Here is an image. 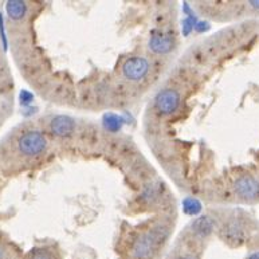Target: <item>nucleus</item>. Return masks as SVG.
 Here are the masks:
<instances>
[{
  "label": "nucleus",
  "mask_w": 259,
  "mask_h": 259,
  "mask_svg": "<svg viewBox=\"0 0 259 259\" xmlns=\"http://www.w3.org/2000/svg\"><path fill=\"white\" fill-rule=\"evenodd\" d=\"M194 30H196L197 32L208 31V30H209V23H208V22H196Z\"/></svg>",
  "instance_id": "obj_16"
},
{
  "label": "nucleus",
  "mask_w": 259,
  "mask_h": 259,
  "mask_svg": "<svg viewBox=\"0 0 259 259\" xmlns=\"http://www.w3.org/2000/svg\"><path fill=\"white\" fill-rule=\"evenodd\" d=\"M6 11L8 16L14 20L23 19L27 12V4L22 2V0H10L6 4Z\"/></svg>",
  "instance_id": "obj_10"
},
{
  "label": "nucleus",
  "mask_w": 259,
  "mask_h": 259,
  "mask_svg": "<svg viewBox=\"0 0 259 259\" xmlns=\"http://www.w3.org/2000/svg\"><path fill=\"white\" fill-rule=\"evenodd\" d=\"M222 236H223V239L227 240L228 243L240 244L244 239L243 228L238 222H227L222 228Z\"/></svg>",
  "instance_id": "obj_7"
},
{
  "label": "nucleus",
  "mask_w": 259,
  "mask_h": 259,
  "mask_svg": "<svg viewBox=\"0 0 259 259\" xmlns=\"http://www.w3.org/2000/svg\"><path fill=\"white\" fill-rule=\"evenodd\" d=\"M50 129L55 136L65 137V136L73 133L74 129H75V122L69 116H57L51 121Z\"/></svg>",
  "instance_id": "obj_6"
},
{
  "label": "nucleus",
  "mask_w": 259,
  "mask_h": 259,
  "mask_svg": "<svg viewBox=\"0 0 259 259\" xmlns=\"http://www.w3.org/2000/svg\"><path fill=\"white\" fill-rule=\"evenodd\" d=\"M213 228H215V223L209 217H199L196 218L192 225H191V231L195 236L204 239L207 236L212 234Z\"/></svg>",
  "instance_id": "obj_8"
},
{
  "label": "nucleus",
  "mask_w": 259,
  "mask_h": 259,
  "mask_svg": "<svg viewBox=\"0 0 259 259\" xmlns=\"http://www.w3.org/2000/svg\"><path fill=\"white\" fill-rule=\"evenodd\" d=\"M248 3H250V6H251L252 8H255V10L259 11V0H252V2H248Z\"/></svg>",
  "instance_id": "obj_18"
},
{
  "label": "nucleus",
  "mask_w": 259,
  "mask_h": 259,
  "mask_svg": "<svg viewBox=\"0 0 259 259\" xmlns=\"http://www.w3.org/2000/svg\"><path fill=\"white\" fill-rule=\"evenodd\" d=\"M0 38H2V43H3V49L7 50V36H6V31H4V22L2 12H0Z\"/></svg>",
  "instance_id": "obj_15"
},
{
  "label": "nucleus",
  "mask_w": 259,
  "mask_h": 259,
  "mask_svg": "<svg viewBox=\"0 0 259 259\" xmlns=\"http://www.w3.org/2000/svg\"><path fill=\"white\" fill-rule=\"evenodd\" d=\"M168 235V231L165 227H156L152 228L151 231L140 236L136 240L133 246V254L137 259H148L152 256V252L157 247V244L164 240V238Z\"/></svg>",
  "instance_id": "obj_1"
},
{
  "label": "nucleus",
  "mask_w": 259,
  "mask_h": 259,
  "mask_svg": "<svg viewBox=\"0 0 259 259\" xmlns=\"http://www.w3.org/2000/svg\"><path fill=\"white\" fill-rule=\"evenodd\" d=\"M196 16L195 15H190V16H186L182 22V32L184 36H188L191 32L194 31L195 28V24H196Z\"/></svg>",
  "instance_id": "obj_13"
},
{
  "label": "nucleus",
  "mask_w": 259,
  "mask_h": 259,
  "mask_svg": "<svg viewBox=\"0 0 259 259\" xmlns=\"http://www.w3.org/2000/svg\"><path fill=\"white\" fill-rule=\"evenodd\" d=\"M19 149L26 156L40 155L47 147L46 137L38 131L26 132L19 139Z\"/></svg>",
  "instance_id": "obj_2"
},
{
  "label": "nucleus",
  "mask_w": 259,
  "mask_h": 259,
  "mask_svg": "<svg viewBox=\"0 0 259 259\" xmlns=\"http://www.w3.org/2000/svg\"><path fill=\"white\" fill-rule=\"evenodd\" d=\"M178 259H196L194 255H186V256H180Z\"/></svg>",
  "instance_id": "obj_20"
},
{
  "label": "nucleus",
  "mask_w": 259,
  "mask_h": 259,
  "mask_svg": "<svg viewBox=\"0 0 259 259\" xmlns=\"http://www.w3.org/2000/svg\"><path fill=\"white\" fill-rule=\"evenodd\" d=\"M32 101H34V94L31 92L23 89L19 93V102L22 106H28L30 104H32Z\"/></svg>",
  "instance_id": "obj_14"
},
{
  "label": "nucleus",
  "mask_w": 259,
  "mask_h": 259,
  "mask_svg": "<svg viewBox=\"0 0 259 259\" xmlns=\"http://www.w3.org/2000/svg\"><path fill=\"white\" fill-rule=\"evenodd\" d=\"M149 49L156 54H166L172 50L174 47V40L170 36L162 34H153L149 39Z\"/></svg>",
  "instance_id": "obj_9"
},
{
  "label": "nucleus",
  "mask_w": 259,
  "mask_h": 259,
  "mask_svg": "<svg viewBox=\"0 0 259 259\" xmlns=\"http://www.w3.org/2000/svg\"><path fill=\"white\" fill-rule=\"evenodd\" d=\"M125 124V118L122 116H118L116 113H106L102 118V125L104 128L109 132H120Z\"/></svg>",
  "instance_id": "obj_11"
},
{
  "label": "nucleus",
  "mask_w": 259,
  "mask_h": 259,
  "mask_svg": "<svg viewBox=\"0 0 259 259\" xmlns=\"http://www.w3.org/2000/svg\"><path fill=\"white\" fill-rule=\"evenodd\" d=\"M183 212L190 217H196L201 211V203L197 200L196 197H186L182 201Z\"/></svg>",
  "instance_id": "obj_12"
},
{
  "label": "nucleus",
  "mask_w": 259,
  "mask_h": 259,
  "mask_svg": "<svg viewBox=\"0 0 259 259\" xmlns=\"http://www.w3.org/2000/svg\"><path fill=\"white\" fill-rule=\"evenodd\" d=\"M149 71V63L143 57H135L128 59L122 66V74L129 81H140Z\"/></svg>",
  "instance_id": "obj_5"
},
{
  "label": "nucleus",
  "mask_w": 259,
  "mask_h": 259,
  "mask_svg": "<svg viewBox=\"0 0 259 259\" xmlns=\"http://www.w3.org/2000/svg\"><path fill=\"white\" fill-rule=\"evenodd\" d=\"M234 191L242 199L252 200L259 197V180L250 175H243L234 183Z\"/></svg>",
  "instance_id": "obj_4"
},
{
  "label": "nucleus",
  "mask_w": 259,
  "mask_h": 259,
  "mask_svg": "<svg viewBox=\"0 0 259 259\" xmlns=\"http://www.w3.org/2000/svg\"><path fill=\"white\" fill-rule=\"evenodd\" d=\"M180 105V94L175 89H164L157 93L155 98V106L161 114H172L178 110Z\"/></svg>",
  "instance_id": "obj_3"
},
{
  "label": "nucleus",
  "mask_w": 259,
  "mask_h": 259,
  "mask_svg": "<svg viewBox=\"0 0 259 259\" xmlns=\"http://www.w3.org/2000/svg\"><path fill=\"white\" fill-rule=\"evenodd\" d=\"M32 259H51V258L49 254H46V252H36V254L32 256Z\"/></svg>",
  "instance_id": "obj_17"
},
{
  "label": "nucleus",
  "mask_w": 259,
  "mask_h": 259,
  "mask_svg": "<svg viewBox=\"0 0 259 259\" xmlns=\"http://www.w3.org/2000/svg\"><path fill=\"white\" fill-rule=\"evenodd\" d=\"M247 259H259V251H256V252H252L251 255L248 256Z\"/></svg>",
  "instance_id": "obj_19"
}]
</instances>
